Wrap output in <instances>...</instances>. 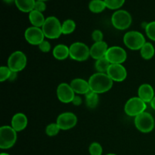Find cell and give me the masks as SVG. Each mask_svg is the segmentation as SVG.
Masks as SVG:
<instances>
[{
	"mask_svg": "<svg viewBox=\"0 0 155 155\" xmlns=\"http://www.w3.org/2000/svg\"><path fill=\"white\" fill-rule=\"evenodd\" d=\"M147 108L146 103L142 101L139 97H133L126 102L124 111L130 117H137L140 114L145 111Z\"/></svg>",
	"mask_w": 155,
	"mask_h": 155,
	"instance_id": "8992f818",
	"label": "cell"
},
{
	"mask_svg": "<svg viewBox=\"0 0 155 155\" xmlns=\"http://www.w3.org/2000/svg\"><path fill=\"white\" fill-rule=\"evenodd\" d=\"M107 8L111 10H116L123 6L125 2V0H104Z\"/></svg>",
	"mask_w": 155,
	"mask_h": 155,
	"instance_id": "4316f807",
	"label": "cell"
},
{
	"mask_svg": "<svg viewBox=\"0 0 155 155\" xmlns=\"http://www.w3.org/2000/svg\"><path fill=\"white\" fill-rule=\"evenodd\" d=\"M106 8L104 0H92L89 4V9L93 13H101Z\"/></svg>",
	"mask_w": 155,
	"mask_h": 155,
	"instance_id": "cb8c5ba5",
	"label": "cell"
},
{
	"mask_svg": "<svg viewBox=\"0 0 155 155\" xmlns=\"http://www.w3.org/2000/svg\"><path fill=\"white\" fill-rule=\"evenodd\" d=\"M107 155H117V154H107Z\"/></svg>",
	"mask_w": 155,
	"mask_h": 155,
	"instance_id": "60d3db41",
	"label": "cell"
},
{
	"mask_svg": "<svg viewBox=\"0 0 155 155\" xmlns=\"http://www.w3.org/2000/svg\"><path fill=\"white\" fill-rule=\"evenodd\" d=\"M124 42L129 49L136 51L141 49L146 42L145 36L142 33L133 30L125 33L124 36Z\"/></svg>",
	"mask_w": 155,
	"mask_h": 155,
	"instance_id": "3957f363",
	"label": "cell"
},
{
	"mask_svg": "<svg viewBox=\"0 0 155 155\" xmlns=\"http://www.w3.org/2000/svg\"><path fill=\"white\" fill-rule=\"evenodd\" d=\"M106 58L111 64H122L127 58V54L125 50L120 46L109 47L105 55Z\"/></svg>",
	"mask_w": 155,
	"mask_h": 155,
	"instance_id": "30bf717a",
	"label": "cell"
},
{
	"mask_svg": "<svg viewBox=\"0 0 155 155\" xmlns=\"http://www.w3.org/2000/svg\"><path fill=\"white\" fill-rule=\"evenodd\" d=\"M38 1H42V2H45V1H48V0H38Z\"/></svg>",
	"mask_w": 155,
	"mask_h": 155,
	"instance_id": "ab89813d",
	"label": "cell"
},
{
	"mask_svg": "<svg viewBox=\"0 0 155 155\" xmlns=\"http://www.w3.org/2000/svg\"><path fill=\"white\" fill-rule=\"evenodd\" d=\"M17 141V132L10 126L0 128V148L8 149L14 146Z\"/></svg>",
	"mask_w": 155,
	"mask_h": 155,
	"instance_id": "5b68a950",
	"label": "cell"
},
{
	"mask_svg": "<svg viewBox=\"0 0 155 155\" xmlns=\"http://www.w3.org/2000/svg\"><path fill=\"white\" fill-rule=\"evenodd\" d=\"M27 56L23 51H14L8 59V67L13 72H20L27 65Z\"/></svg>",
	"mask_w": 155,
	"mask_h": 155,
	"instance_id": "9c48e42d",
	"label": "cell"
},
{
	"mask_svg": "<svg viewBox=\"0 0 155 155\" xmlns=\"http://www.w3.org/2000/svg\"><path fill=\"white\" fill-rule=\"evenodd\" d=\"M69 48L70 57L77 61H84L90 56V48L83 42H74L71 44Z\"/></svg>",
	"mask_w": 155,
	"mask_h": 155,
	"instance_id": "52a82bcc",
	"label": "cell"
},
{
	"mask_svg": "<svg viewBox=\"0 0 155 155\" xmlns=\"http://www.w3.org/2000/svg\"><path fill=\"white\" fill-rule=\"evenodd\" d=\"M145 33L151 40L155 41V21L147 24L145 27Z\"/></svg>",
	"mask_w": 155,
	"mask_h": 155,
	"instance_id": "f1b7e54d",
	"label": "cell"
},
{
	"mask_svg": "<svg viewBox=\"0 0 155 155\" xmlns=\"http://www.w3.org/2000/svg\"><path fill=\"white\" fill-rule=\"evenodd\" d=\"M61 130L60 127L58 125L57 123L55 124H50L45 128V133L48 136H54L58 134L59 131Z\"/></svg>",
	"mask_w": 155,
	"mask_h": 155,
	"instance_id": "83f0119b",
	"label": "cell"
},
{
	"mask_svg": "<svg viewBox=\"0 0 155 155\" xmlns=\"http://www.w3.org/2000/svg\"><path fill=\"white\" fill-rule=\"evenodd\" d=\"M24 37L28 43L33 45H39L41 42H43L45 36L42 29L33 26L28 27L25 30Z\"/></svg>",
	"mask_w": 155,
	"mask_h": 155,
	"instance_id": "8fae6325",
	"label": "cell"
},
{
	"mask_svg": "<svg viewBox=\"0 0 155 155\" xmlns=\"http://www.w3.org/2000/svg\"><path fill=\"white\" fill-rule=\"evenodd\" d=\"M103 37H104V35L103 33L99 30H95L92 33V38L95 42H101L103 41Z\"/></svg>",
	"mask_w": 155,
	"mask_h": 155,
	"instance_id": "1f68e13d",
	"label": "cell"
},
{
	"mask_svg": "<svg viewBox=\"0 0 155 155\" xmlns=\"http://www.w3.org/2000/svg\"><path fill=\"white\" fill-rule=\"evenodd\" d=\"M89 154L91 155H102L103 149L101 145L98 142H93L89 148Z\"/></svg>",
	"mask_w": 155,
	"mask_h": 155,
	"instance_id": "f546056e",
	"label": "cell"
},
{
	"mask_svg": "<svg viewBox=\"0 0 155 155\" xmlns=\"http://www.w3.org/2000/svg\"><path fill=\"white\" fill-rule=\"evenodd\" d=\"M86 96V104L89 108L94 109L97 107L99 101L98 98V94L92 92V90H89L87 93L85 95Z\"/></svg>",
	"mask_w": 155,
	"mask_h": 155,
	"instance_id": "603a6c76",
	"label": "cell"
},
{
	"mask_svg": "<svg viewBox=\"0 0 155 155\" xmlns=\"http://www.w3.org/2000/svg\"><path fill=\"white\" fill-rule=\"evenodd\" d=\"M29 20L33 27H42L45 23V19L42 12L33 10L29 13Z\"/></svg>",
	"mask_w": 155,
	"mask_h": 155,
	"instance_id": "ffe728a7",
	"label": "cell"
},
{
	"mask_svg": "<svg viewBox=\"0 0 155 155\" xmlns=\"http://www.w3.org/2000/svg\"><path fill=\"white\" fill-rule=\"evenodd\" d=\"M135 126L141 133H151L154 128V119L151 114L145 111L135 117Z\"/></svg>",
	"mask_w": 155,
	"mask_h": 155,
	"instance_id": "277c9868",
	"label": "cell"
},
{
	"mask_svg": "<svg viewBox=\"0 0 155 155\" xmlns=\"http://www.w3.org/2000/svg\"><path fill=\"white\" fill-rule=\"evenodd\" d=\"M58 125L59 126L61 130H68L74 128L77 124V117L74 113L71 112H64L58 117L57 121Z\"/></svg>",
	"mask_w": 155,
	"mask_h": 155,
	"instance_id": "7c38bea8",
	"label": "cell"
},
{
	"mask_svg": "<svg viewBox=\"0 0 155 155\" xmlns=\"http://www.w3.org/2000/svg\"><path fill=\"white\" fill-rule=\"evenodd\" d=\"M54 58L57 60L63 61L70 56V48L64 44H59L54 48L52 51Z\"/></svg>",
	"mask_w": 155,
	"mask_h": 155,
	"instance_id": "d6986e66",
	"label": "cell"
},
{
	"mask_svg": "<svg viewBox=\"0 0 155 155\" xmlns=\"http://www.w3.org/2000/svg\"><path fill=\"white\" fill-rule=\"evenodd\" d=\"M138 97L145 103H150L154 97V89L148 83L142 84L138 89Z\"/></svg>",
	"mask_w": 155,
	"mask_h": 155,
	"instance_id": "2e32d148",
	"label": "cell"
},
{
	"mask_svg": "<svg viewBox=\"0 0 155 155\" xmlns=\"http://www.w3.org/2000/svg\"><path fill=\"white\" fill-rule=\"evenodd\" d=\"M4 1L7 3H11V2H12L15 1V0H4Z\"/></svg>",
	"mask_w": 155,
	"mask_h": 155,
	"instance_id": "74e56055",
	"label": "cell"
},
{
	"mask_svg": "<svg viewBox=\"0 0 155 155\" xmlns=\"http://www.w3.org/2000/svg\"><path fill=\"white\" fill-rule=\"evenodd\" d=\"M45 9H46V5H45V2L38 1V0H36V3H35L34 10L39 12H42V13L43 12H45Z\"/></svg>",
	"mask_w": 155,
	"mask_h": 155,
	"instance_id": "836d02e7",
	"label": "cell"
},
{
	"mask_svg": "<svg viewBox=\"0 0 155 155\" xmlns=\"http://www.w3.org/2000/svg\"><path fill=\"white\" fill-rule=\"evenodd\" d=\"M57 96L61 102L68 104L72 102L76 95L71 85L66 83H62L59 84L57 88Z\"/></svg>",
	"mask_w": 155,
	"mask_h": 155,
	"instance_id": "4fadbf2b",
	"label": "cell"
},
{
	"mask_svg": "<svg viewBox=\"0 0 155 155\" xmlns=\"http://www.w3.org/2000/svg\"><path fill=\"white\" fill-rule=\"evenodd\" d=\"M150 104H151V107L155 110V96L154 97V98L151 100V101L150 102Z\"/></svg>",
	"mask_w": 155,
	"mask_h": 155,
	"instance_id": "8d00e7d4",
	"label": "cell"
},
{
	"mask_svg": "<svg viewBox=\"0 0 155 155\" xmlns=\"http://www.w3.org/2000/svg\"><path fill=\"white\" fill-rule=\"evenodd\" d=\"M11 74H12V71L9 69L8 67L2 66L0 68V81L4 82L9 80Z\"/></svg>",
	"mask_w": 155,
	"mask_h": 155,
	"instance_id": "4dcf8cb0",
	"label": "cell"
},
{
	"mask_svg": "<svg viewBox=\"0 0 155 155\" xmlns=\"http://www.w3.org/2000/svg\"><path fill=\"white\" fill-rule=\"evenodd\" d=\"M82 102H83V100H82L81 97L79 96V95H76L75 97H74V100H73L72 103L74 104V105L76 106H79L80 105V104H82Z\"/></svg>",
	"mask_w": 155,
	"mask_h": 155,
	"instance_id": "e575fe53",
	"label": "cell"
},
{
	"mask_svg": "<svg viewBox=\"0 0 155 155\" xmlns=\"http://www.w3.org/2000/svg\"><path fill=\"white\" fill-rule=\"evenodd\" d=\"M111 64L109 62V61L106 58V57L101 58L96 60L95 62V69L98 73H107L109 67Z\"/></svg>",
	"mask_w": 155,
	"mask_h": 155,
	"instance_id": "d4e9b609",
	"label": "cell"
},
{
	"mask_svg": "<svg viewBox=\"0 0 155 155\" xmlns=\"http://www.w3.org/2000/svg\"><path fill=\"white\" fill-rule=\"evenodd\" d=\"M89 84L90 90L97 94L108 92L113 86L114 81L106 73H96L89 77Z\"/></svg>",
	"mask_w": 155,
	"mask_h": 155,
	"instance_id": "6da1fadb",
	"label": "cell"
},
{
	"mask_svg": "<svg viewBox=\"0 0 155 155\" xmlns=\"http://www.w3.org/2000/svg\"><path fill=\"white\" fill-rule=\"evenodd\" d=\"M27 124L28 121L27 116L23 113H18L15 114L12 117L11 127L16 132H21L27 127Z\"/></svg>",
	"mask_w": 155,
	"mask_h": 155,
	"instance_id": "ac0fdd59",
	"label": "cell"
},
{
	"mask_svg": "<svg viewBox=\"0 0 155 155\" xmlns=\"http://www.w3.org/2000/svg\"><path fill=\"white\" fill-rule=\"evenodd\" d=\"M39 48L41 51L44 53H47L51 50V44L49 42L46 40H44L39 45Z\"/></svg>",
	"mask_w": 155,
	"mask_h": 155,
	"instance_id": "d6a6232c",
	"label": "cell"
},
{
	"mask_svg": "<svg viewBox=\"0 0 155 155\" xmlns=\"http://www.w3.org/2000/svg\"><path fill=\"white\" fill-rule=\"evenodd\" d=\"M111 23L112 25L117 30H127L132 24V17L127 11L118 10L112 15Z\"/></svg>",
	"mask_w": 155,
	"mask_h": 155,
	"instance_id": "ba28073f",
	"label": "cell"
},
{
	"mask_svg": "<svg viewBox=\"0 0 155 155\" xmlns=\"http://www.w3.org/2000/svg\"><path fill=\"white\" fill-rule=\"evenodd\" d=\"M42 30L46 38L51 39H58L62 34V24L55 17H48L45 19Z\"/></svg>",
	"mask_w": 155,
	"mask_h": 155,
	"instance_id": "7a4b0ae2",
	"label": "cell"
},
{
	"mask_svg": "<svg viewBox=\"0 0 155 155\" xmlns=\"http://www.w3.org/2000/svg\"><path fill=\"white\" fill-rule=\"evenodd\" d=\"M71 86L74 92L79 95H86L89 90V82L81 78H76L71 82Z\"/></svg>",
	"mask_w": 155,
	"mask_h": 155,
	"instance_id": "e0dca14e",
	"label": "cell"
},
{
	"mask_svg": "<svg viewBox=\"0 0 155 155\" xmlns=\"http://www.w3.org/2000/svg\"><path fill=\"white\" fill-rule=\"evenodd\" d=\"M0 155H10V154H7V153H2V154H0Z\"/></svg>",
	"mask_w": 155,
	"mask_h": 155,
	"instance_id": "f35d334b",
	"label": "cell"
},
{
	"mask_svg": "<svg viewBox=\"0 0 155 155\" xmlns=\"http://www.w3.org/2000/svg\"><path fill=\"white\" fill-rule=\"evenodd\" d=\"M155 49L154 47L151 42H145V45L140 49L141 56L145 60H150L154 55Z\"/></svg>",
	"mask_w": 155,
	"mask_h": 155,
	"instance_id": "7402d4cb",
	"label": "cell"
},
{
	"mask_svg": "<svg viewBox=\"0 0 155 155\" xmlns=\"http://www.w3.org/2000/svg\"><path fill=\"white\" fill-rule=\"evenodd\" d=\"M106 74L113 81L123 82L127 77V69L122 64H110Z\"/></svg>",
	"mask_w": 155,
	"mask_h": 155,
	"instance_id": "5bb4252c",
	"label": "cell"
},
{
	"mask_svg": "<svg viewBox=\"0 0 155 155\" xmlns=\"http://www.w3.org/2000/svg\"><path fill=\"white\" fill-rule=\"evenodd\" d=\"M108 46L104 41L95 42L90 48V56L93 59L98 60L101 58L105 57Z\"/></svg>",
	"mask_w": 155,
	"mask_h": 155,
	"instance_id": "9a60e30c",
	"label": "cell"
},
{
	"mask_svg": "<svg viewBox=\"0 0 155 155\" xmlns=\"http://www.w3.org/2000/svg\"><path fill=\"white\" fill-rule=\"evenodd\" d=\"M16 77H17V73L12 71V74H11L9 80H10V81H13V80H15V79H16Z\"/></svg>",
	"mask_w": 155,
	"mask_h": 155,
	"instance_id": "d590c367",
	"label": "cell"
},
{
	"mask_svg": "<svg viewBox=\"0 0 155 155\" xmlns=\"http://www.w3.org/2000/svg\"><path fill=\"white\" fill-rule=\"evenodd\" d=\"M15 5L20 11L23 12H29L34 10L36 0H15Z\"/></svg>",
	"mask_w": 155,
	"mask_h": 155,
	"instance_id": "44dd1931",
	"label": "cell"
},
{
	"mask_svg": "<svg viewBox=\"0 0 155 155\" xmlns=\"http://www.w3.org/2000/svg\"><path fill=\"white\" fill-rule=\"evenodd\" d=\"M76 29V24L73 20H66L62 24V34L68 35L72 33Z\"/></svg>",
	"mask_w": 155,
	"mask_h": 155,
	"instance_id": "484cf974",
	"label": "cell"
}]
</instances>
